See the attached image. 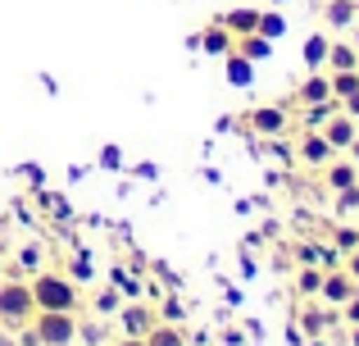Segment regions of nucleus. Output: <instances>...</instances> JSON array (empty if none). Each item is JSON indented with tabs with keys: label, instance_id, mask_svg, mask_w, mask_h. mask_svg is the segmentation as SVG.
<instances>
[{
	"label": "nucleus",
	"instance_id": "34",
	"mask_svg": "<svg viewBox=\"0 0 359 346\" xmlns=\"http://www.w3.org/2000/svg\"><path fill=\"white\" fill-rule=\"evenodd\" d=\"M341 319H346V324H359V292H355L351 301L341 305Z\"/></svg>",
	"mask_w": 359,
	"mask_h": 346
},
{
	"label": "nucleus",
	"instance_id": "35",
	"mask_svg": "<svg viewBox=\"0 0 359 346\" xmlns=\"http://www.w3.org/2000/svg\"><path fill=\"white\" fill-rule=\"evenodd\" d=\"M341 109H346V114H351V119H359V87L351 91V96H346L341 100Z\"/></svg>",
	"mask_w": 359,
	"mask_h": 346
},
{
	"label": "nucleus",
	"instance_id": "21",
	"mask_svg": "<svg viewBox=\"0 0 359 346\" xmlns=\"http://www.w3.org/2000/svg\"><path fill=\"white\" fill-rule=\"evenodd\" d=\"M355 0H327L323 5V18H327V27H351L355 23Z\"/></svg>",
	"mask_w": 359,
	"mask_h": 346
},
{
	"label": "nucleus",
	"instance_id": "22",
	"mask_svg": "<svg viewBox=\"0 0 359 346\" xmlns=\"http://www.w3.org/2000/svg\"><path fill=\"white\" fill-rule=\"evenodd\" d=\"M155 314L164 324H187V301L177 292H164V296H159V305H155Z\"/></svg>",
	"mask_w": 359,
	"mask_h": 346
},
{
	"label": "nucleus",
	"instance_id": "25",
	"mask_svg": "<svg viewBox=\"0 0 359 346\" xmlns=\"http://www.w3.org/2000/svg\"><path fill=\"white\" fill-rule=\"evenodd\" d=\"M327 237H332V246L341 251V255H346V251H355V246H359V228H355L351 219H341V223H337L332 232H327Z\"/></svg>",
	"mask_w": 359,
	"mask_h": 346
},
{
	"label": "nucleus",
	"instance_id": "26",
	"mask_svg": "<svg viewBox=\"0 0 359 346\" xmlns=\"http://www.w3.org/2000/svg\"><path fill=\"white\" fill-rule=\"evenodd\" d=\"M259 32L269 36V41H282V36H287V18H282V14H269V9H259Z\"/></svg>",
	"mask_w": 359,
	"mask_h": 346
},
{
	"label": "nucleus",
	"instance_id": "42",
	"mask_svg": "<svg viewBox=\"0 0 359 346\" xmlns=\"http://www.w3.org/2000/svg\"><path fill=\"white\" fill-rule=\"evenodd\" d=\"M355 9H359V0H355Z\"/></svg>",
	"mask_w": 359,
	"mask_h": 346
},
{
	"label": "nucleus",
	"instance_id": "20",
	"mask_svg": "<svg viewBox=\"0 0 359 346\" xmlns=\"http://www.w3.org/2000/svg\"><path fill=\"white\" fill-rule=\"evenodd\" d=\"M109 283H114L118 292L128 296V301H137V296L146 292V287H141V274H132L128 265H114V269H109Z\"/></svg>",
	"mask_w": 359,
	"mask_h": 346
},
{
	"label": "nucleus",
	"instance_id": "9",
	"mask_svg": "<svg viewBox=\"0 0 359 346\" xmlns=\"http://www.w3.org/2000/svg\"><path fill=\"white\" fill-rule=\"evenodd\" d=\"M296 100H300V105H323V100H337L332 96V78H327L323 69H309V78L296 87Z\"/></svg>",
	"mask_w": 359,
	"mask_h": 346
},
{
	"label": "nucleus",
	"instance_id": "37",
	"mask_svg": "<svg viewBox=\"0 0 359 346\" xmlns=\"http://www.w3.org/2000/svg\"><path fill=\"white\" fill-rule=\"evenodd\" d=\"M346 155H351V160L359 164V133H355V142H351V146H346Z\"/></svg>",
	"mask_w": 359,
	"mask_h": 346
},
{
	"label": "nucleus",
	"instance_id": "15",
	"mask_svg": "<svg viewBox=\"0 0 359 346\" xmlns=\"http://www.w3.org/2000/svg\"><path fill=\"white\" fill-rule=\"evenodd\" d=\"M273 46H278V41H269L264 32H245V36H237V46H232V51L245 55L250 64H259V60H269V55H273Z\"/></svg>",
	"mask_w": 359,
	"mask_h": 346
},
{
	"label": "nucleus",
	"instance_id": "17",
	"mask_svg": "<svg viewBox=\"0 0 359 346\" xmlns=\"http://www.w3.org/2000/svg\"><path fill=\"white\" fill-rule=\"evenodd\" d=\"M318 287H323V269L318 265H300L296 269V296L300 301H318Z\"/></svg>",
	"mask_w": 359,
	"mask_h": 346
},
{
	"label": "nucleus",
	"instance_id": "1",
	"mask_svg": "<svg viewBox=\"0 0 359 346\" xmlns=\"http://www.w3.org/2000/svg\"><path fill=\"white\" fill-rule=\"evenodd\" d=\"M27 283H32V301H36V310H82V283H73L69 274H55V269H36Z\"/></svg>",
	"mask_w": 359,
	"mask_h": 346
},
{
	"label": "nucleus",
	"instance_id": "31",
	"mask_svg": "<svg viewBox=\"0 0 359 346\" xmlns=\"http://www.w3.org/2000/svg\"><path fill=\"white\" fill-rule=\"evenodd\" d=\"M100 169H109V173L123 169V151H118L114 142H109V146H100Z\"/></svg>",
	"mask_w": 359,
	"mask_h": 346
},
{
	"label": "nucleus",
	"instance_id": "23",
	"mask_svg": "<svg viewBox=\"0 0 359 346\" xmlns=\"http://www.w3.org/2000/svg\"><path fill=\"white\" fill-rule=\"evenodd\" d=\"M123 301H128V296H123L118 287L109 283V287H100V292H96V301H91V305H96L100 319H109V314H118V310H123Z\"/></svg>",
	"mask_w": 359,
	"mask_h": 346
},
{
	"label": "nucleus",
	"instance_id": "7",
	"mask_svg": "<svg viewBox=\"0 0 359 346\" xmlns=\"http://www.w3.org/2000/svg\"><path fill=\"white\" fill-rule=\"evenodd\" d=\"M245 124H250L259 137H282L291 119H287V105H259V109H250V119H245Z\"/></svg>",
	"mask_w": 359,
	"mask_h": 346
},
{
	"label": "nucleus",
	"instance_id": "3",
	"mask_svg": "<svg viewBox=\"0 0 359 346\" xmlns=\"http://www.w3.org/2000/svg\"><path fill=\"white\" fill-rule=\"evenodd\" d=\"M32 333L41 346H73L78 342V310H36Z\"/></svg>",
	"mask_w": 359,
	"mask_h": 346
},
{
	"label": "nucleus",
	"instance_id": "16",
	"mask_svg": "<svg viewBox=\"0 0 359 346\" xmlns=\"http://www.w3.org/2000/svg\"><path fill=\"white\" fill-rule=\"evenodd\" d=\"M346 69H359L355 41H332L327 46V73H346Z\"/></svg>",
	"mask_w": 359,
	"mask_h": 346
},
{
	"label": "nucleus",
	"instance_id": "11",
	"mask_svg": "<svg viewBox=\"0 0 359 346\" xmlns=\"http://www.w3.org/2000/svg\"><path fill=\"white\" fill-rule=\"evenodd\" d=\"M196 46H201V51H205V55H228V51H232V46H237V36H232V32H228V27H223V23H219V18H214V23H210V27H205V32H201V36H196Z\"/></svg>",
	"mask_w": 359,
	"mask_h": 346
},
{
	"label": "nucleus",
	"instance_id": "10",
	"mask_svg": "<svg viewBox=\"0 0 359 346\" xmlns=\"http://www.w3.org/2000/svg\"><path fill=\"white\" fill-rule=\"evenodd\" d=\"M318 173H323V182L332 187V192H346V187L359 182V164H355V160H337V155H332V160H327Z\"/></svg>",
	"mask_w": 359,
	"mask_h": 346
},
{
	"label": "nucleus",
	"instance_id": "28",
	"mask_svg": "<svg viewBox=\"0 0 359 346\" xmlns=\"http://www.w3.org/2000/svg\"><path fill=\"white\" fill-rule=\"evenodd\" d=\"M355 214H359V182L337 192V219H355Z\"/></svg>",
	"mask_w": 359,
	"mask_h": 346
},
{
	"label": "nucleus",
	"instance_id": "12",
	"mask_svg": "<svg viewBox=\"0 0 359 346\" xmlns=\"http://www.w3.org/2000/svg\"><path fill=\"white\" fill-rule=\"evenodd\" d=\"M219 23L228 27L232 36H245V32H259V9H250V5H237V9H228V14H219Z\"/></svg>",
	"mask_w": 359,
	"mask_h": 346
},
{
	"label": "nucleus",
	"instance_id": "2",
	"mask_svg": "<svg viewBox=\"0 0 359 346\" xmlns=\"http://www.w3.org/2000/svg\"><path fill=\"white\" fill-rule=\"evenodd\" d=\"M36 314V301H32V283L18 274H5L0 278V328L9 333H23Z\"/></svg>",
	"mask_w": 359,
	"mask_h": 346
},
{
	"label": "nucleus",
	"instance_id": "6",
	"mask_svg": "<svg viewBox=\"0 0 359 346\" xmlns=\"http://www.w3.org/2000/svg\"><path fill=\"white\" fill-rule=\"evenodd\" d=\"M332 155H337V151H332V142H327L318 128H309V133L300 137V146H296V160H300V164H309V169H323Z\"/></svg>",
	"mask_w": 359,
	"mask_h": 346
},
{
	"label": "nucleus",
	"instance_id": "29",
	"mask_svg": "<svg viewBox=\"0 0 359 346\" xmlns=\"http://www.w3.org/2000/svg\"><path fill=\"white\" fill-rule=\"evenodd\" d=\"M78 342H82V346H100V342H109V338H105V319H96V324H78Z\"/></svg>",
	"mask_w": 359,
	"mask_h": 346
},
{
	"label": "nucleus",
	"instance_id": "24",
	"mask_svg": "<svg viewBox=\"0 0 359 346\" xmlns=\"http://www.w3.org/2000/svg\"><path fill=\"white\" fill-rule=\"evenodd\" d=\"M327 46H332V41H327L323 32L309 36V41H305V69H327Z\"/></svg>",
	"mask_w": 359,
	"mask_h": 346
},
{
	"label": "nucleus",
	"instance_id": "39",
	"mask_svg": "<svg viewBox=\"0 0 359 346\" xmlns=\"http://www.w3.org/2000/svg\"><path fill=\"white\" fill-rule=\"evenodd\" d=\"M0 278H5V251H0Z\"/></svg>",
	"mask_w": 359,
	"mask_h": 346
},
{
	"label": "nucleus",
	"instance_id": "18",
	"mask_svg": "<svg viewBox=\"0 0 359 346\" xmlns=\"http://www.w3.org/2000/svg\"><path fill=\"white\" fill-rule=\"evenodd\" d=\"M223 60H228V82H232V87H255V64L245 60V55L228 51Z\"/></svg>",
	"mask_w": 359,
	"mask_h": 346
},
{
	"label": "nucleus",
	"instance_id": "5",
	"mask_svg": "<svg viewBox=\"0 0 359 346\" xmlns=\"http://www.w3.org/2000/svg\"><path fill=\"white\" fill-rule=\"evenodd\" d=\"M359 292V283L346 269H323V287H318V301H327V305H346L351 296Z\"/></svg>",
	"mask_w": 359,
	"mask_h": 346
},
{
	"label": "nucleus",
	"instance_id": "30",
	"mask_svg": "<svg viewBox=\"0 0 359 346\" xmlns=\"http://www.w3.org/2000/svg\"><path fill=\"white\" fill-rule=\"evenodd\" d=\"M91 274H96V269H91L87 255H73L69 260V278H73V283H91Z\"/></svg>",
	"mask_w": 359,
	"mask_h": 346
},
{
	"label": "nucleus",
	"instance_id": "27",
	"mask_svg": "<svg viewBox=\"0 0 359 346\" xmlns=\"http://www.w3.org/2000/svg\"><path fill=\"white\" fill-rule=\"evenodd\" d=\"M327 78H332V96H337V100H346V96H351V91L359 87V69H346V73H327Z\"/></svg>",
	"mask_w": 359,
	"mask_h": 346
},
{
	"label": "nucleus",
	"instance_id": "33",
	"mask_svg": "<svg viewBox=\"0 0 359 346\" xmlns=\"http://www.w3.org/2000/svg\"><path fill=\"white\" fill-rule=\"evenodd\" d=\"M341 269H346V274H351V278H355V283H359V246H355V251H346V260H341Z\"/></svg>",
	"mask_w": 359,
	"mask_h": 346
},
{
	"label": "nucleus",
	"instance_id": "40",
	"mask_svg": "<svg viewBox=\"0 0 359 346\" xmlns=\"http://www.w3.org/2000/svg\"><path fill=\"white\" fill-rule=\"evenodd\" d=\"M355 51H359V32H355Z\"/></svg>",
	"mask_w": 359,
	"mask_h": 346
},
{
	"label": "nucleus",
	"instance_id": "38",
	"mask_svg": "<svg viewBox=\"0 0 359 346\" xmlns=\"http://www.w3.org/2000/svg\"><path fill=\"white\" fill-rule=\"evenodd\" d=\"M351 346H359V324H351Z\"/></svg>",
	"mask_w": 359,
	"mask_h": 346
},
{
	"label": "nucleus",
	"instance_id": "8",
	"mask_svg": "<svg viewBox=\"0 0 359 346\" xmlns=\"http://www.w3.org/2000/svg\"><path fill=\"white\" fill-rule=\"evenodd\" d=\"M318 133H323L327 142H332V151H337V155H346V146H351V142H355V133H359V119H351L346 109H337V114L327 119V124L318 128Z\"/></svg>",
	"mask_w": 359,
	"mask_h": 346
},
{
	"label": "nucleus",
	"instance_id": "14",
	"mask_svg": "<svg viewBox=\"0 0 359 346\" xmlns=\"http://www.w3.org/2000/svg\"><path fill=\"white\" fill-rule=\"evenodd\" d=\"M146 346H191V338H187V324H164V319H159L155 328L146 333Z\"/></svg>",
	"mask_w": 359,
	"mask_h": 346
},
{
	"label": "nucleus",
	"instance_id": "4",
	"mask_svg": "<svg viewBox=\"0 0 359 346\" xmlns=\"http://www.w3.org/2000/svg\"><path fill=\"white\" fill-rule=\"evenodd\" d=\"M155 324H159L155 305H146L141 296H137V301H123V310H118V328L128 333V338H146Z\"/></svg>",
	"mask_w": 359,
	"mask_h": 346
},
{
	"label": "nucleus",
	"instance_id": "19",
	"mask_svg": "<svg viewBox=\"0 0 359 346\" xmlns=\"http://www.w3.org/2000/svg\"><path fill=\"white\" fill-rule=\"evenodd\" d=\"M36 205H41L46 214H55L60 223L73 219V201H69V196H60V192H46V187H41V192H36Z\"/></svg>",
	"mask_w": 359,
	"mask_h": 346
},
{
	"label": "nucleus",
	"instance_id": "32",
	"mask_svg": "<svg viewBox=\"0 0 359 346\" xmlns=\"http://www.w3.org/2000/svg\"><path fill=\"white\" fill-rule=\"evenodd\" d=\"M296 260H300V265H318V241H300Z\"/></svg>",
	"mask_w": 359,
	"mask_h": 346
},
{
	"label": "nucleus",
	"instance_id": "13",
	"mask_svg": "<svg viewBox=\"0 0 359 346\" xmlns=\"http://www.w3.org/2000/svg\"><path fill=\"white\" fill-rule=\"evenodd\" d=\"M332 319L337 314H327V310H318V305H300V338H309V342H318L327 328H332Z\"/></svg>",
	"mask_w": 359,
	"mask_h": 346
},
{
	"label": "nucleus",
	"instance_id": "36",
	"mask_svg": "<svg viewBox=\"0 0 359 346\" xmlns=\"http://www.w3.org/2000/svg\"><path fill=\"white\" fill-rule=\"evenodd\" d=\"M114 346H146V338H128V333H123V338H118Z\"/></svg>",
	"mask_w": 359,
	"mask_h": 346
},
{
	"label": "nucleus",
	"instance_id": "41",
	"mask_svg": "<svg viewBox=\"0 0 359 346\" xmlns=\"http://www.w3.org/2000/svg\"><path fill=\"white\" fill-rule=\"evenodd\" d=\"M273 5H287V0H273Z\"/></svg>",
	"mask_w": 359,
	"mask_h": 346
}]
</instances>
